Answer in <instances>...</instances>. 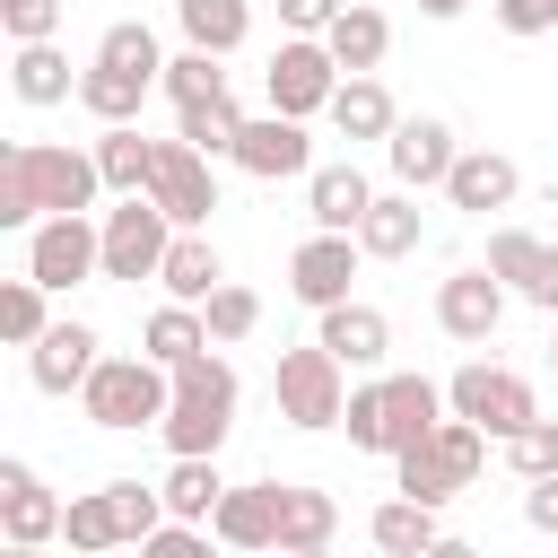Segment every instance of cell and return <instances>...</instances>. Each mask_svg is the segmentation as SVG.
I'll use <instances>...</instances> for the list:
<instances>
[{"mask_svg": "<svg viewBox=\"0 0 558 558\" xmlns=\"http://www.w3.org/2000/svg\"><path fill=\"white\" fill-rule=\"evenodd\" d=\"M61 514H70V506L35 480V462H0V532H9V541L44 549V541L61 532Z\"/></svg>", "mask_w": 558, "mask_h": 558, "instance_id": "17", "label": "cell"}, {"mask_svg": "<svg viewBox=\"0 0 558 558\" xmlns=\"http://www.w3.org/2000/svg\"><path fill=\"white\" fill-rule=\"evenodd\" d=\"M201 314H209V340H218V349H235V340H253V323H262V296L227 279V288H218Z\"/></svg>", "mask_w": 558, "mask_h": 558, "instance_id": "41", "label": "cell"}, {"mask_svg": "<svg viewBox=\"0 0 558 558\" xmlns=\"http://www.w3.org/2000/svg\"><path fill=\"white\" fill-rule=\"evenodd\" d=\"M140 349L174 375V366H192V357H201V349H218V340H209V314H201V305H174V296H166V305L140 323Z\"/></svg>", "mask_w": 558, "mask_h": 558, "instance_id": "26", "label": "cell"}, {"mask_svg": "<svg viewBox=\"0 0 558 558\" xmlns=\"http://www.w3.org/2000/svg\"><path fill=\"white\" fill-rule=\"evenodd\" d=\"M506 471L514 480H558V418H532L523 436H506Z\"/></svg>", "mask_w": 558, "mask_h": 558, "instance_id": "42", "label": "cell"}, {"mask_svg": "<svg viewBox=\"0 0 558 558\" xmlns=\"http://www.w3.org/2000/svg\"><path fill=\"white\" fill-rule=\"evenodd\" d=\"M357 262H366V244L357 235H331V227H314L296 253H288V296L296 305H349V279H357Z\"/></svg>", "mask_w": 558, "mask_h": 558, "instance_id": "11", "label": "cell"}, {"mask_svg": "<svg viewBox=\"0 0 558 558\" xmlns=\"http://www.w3.org/2000/svg\"><path fill=\"white\" fill-rule=\"evenodd\" d=\"M148 87H157V78H140V70H113V61H87V70H78V105H87L96 122H140Z\"/></svg>", "mask_w": 558, "mask_h": 558, "instance_id": "33", "label": "cell"}, {"mask_svg": "<svg viewBox=\"0 0 558 558\" xmlns=\"http://www.w3.org/2000/svg\"><path fill=\"white\" fill-rule=\"evenodd\" d=\"M270 392H279V418H288V427H340V410H349V366H340L323 340H314V349H279Z\"/></svg>", "mask_w": 558, "mask_h": 558, "instance_id": "7", "label": "cell"}, {"mask_svg": "<svg viewBox=\"0 0 558 558\" xmlns=\"http://www.w3.org/2000/svg\"><path fill=\"white\" fill-rule=\"evenodd\" d=\"M0 35L9 44H52L61 35V0H0Z\"/></svg>", "mask_w": 558, "mask_h": 558, "instance_id": "43", "label": "cell"}, {"mask_svg": "<svg viewBox=\"0 0 558 558\" xmlns=\"http://www.w3.org/2000/svg\"><path fill=\"white\" fill-rule=\"evenodd\" d=\"M445 401H453V418H471L480 436H523L532 418H541V401H532V384L514 375V366H488V357H471V366H453V384H445Z\"/></svg>", "mask_w": 558, "mask_h": 558, "instance_id": "6", "label": "cell"}, {"mask_svg": "<svg viewBox=\"0 0 558 558\" xmlns=\"http://www.w3.org/2000/svg\"><path fill=\"white\" fill-rule=\"evenodd\" d=\"M279 488H288V480L227 488V497H218V514H209V532H218L227 549H279Z\"/></svg>", "mask_w": 558, "mask_h": 558, "instance_id": "20", "label": "cell"}, {"mask_svg": "<svg viewBox=\"0 0 558 558\" xmlns=\"http://www.w3.org/2000/svg\"><path fill=\"white\" fill-rule=\"evenodd\" d=\"M366 541H375L384 558H427L445 532H436V506H418V497H384V506L366 514Z\"/></svg>", "mask_w": 558, "mask_h": 558, "instance_id": "28", "label": "cell"}, {"mask_svg": "<svg viewBox=\"0 0 558 558\" xmlns=\"http://www.w3.org/2000/svg\"><path fill=\"white\" fill-rule=\"evenodd\" d=\"M340 9H349V0H279V26H288V35H323Z\"/></svg>", "mask_w": 558, "mask_h": 558, "instance_id": "46", "label": "cell"}, {"mask_svg": "<svg viewBox=\"0 0 558 558\" xmlns=\"http://www.w3.org/2000/svg\"><path fill=\"white\" fill-rule=\"evenodd\" d=\"M9 558H44V549H26V541H9Z\"/></svg>", "mask_w": 558, "mask_h": 558, "instance_id": "50", "label": "cell"}, {"mask_svg": "<svg viewBox=\"0 0 558 558\" xmlns=\"http://www.w3.org/2000/svg\"><path fill=\"white\" fill-rule=\"evenodd\" d=\"M44 296H52L44 279H9V288H0V340H9V349H35V340L52 331Z\"/></svg>", "mask_w": 558, "mask_h": 558, "instance_id": "37", "label": "cell"}, {"mask_svg": "<svg viewBox=\"0 0 558 558\" xmlns=\"http://www.w3.org/2000/svg\"><path fill=\"white\" fill-rule=\"evenodd\" d=\"M453 418V401H445V384H427V375H366L357 392H349V410H340V427H349V445L357 453H410L418 436H436Z\"/></svg>", "mask_w": 558, "mask_h": 558, "instance_id": "2", "label": "cell"}, {"mask_svg": "<svg viewBox=\"0 0 558 558\" xmlns=\"http://www.w3.org/2000/svg\"><path fill=\"white\" fill-rule=\"evenodd\" d=\"M174 140H192L201 157H235V140H244V105H235V87L209 96V105H183V113H174Z\"/></svg>", "mask_w": 558, "mask_h": 558, "instance_id": "35", "label": "cell"}, {"mask_svg": "<svg viewBox=\"0 0 558 558\" xmlns=\"http://www.w3.org/2000/svg\"><path fill=\"white\" fill-rule=\"evenodd\" d=\"M87 375H96V331H87V323H52V331L26 349V384H35V392H52V401H61V392H78Z\"/></svg>", "mask_w": 558, "mask_h": 558, "instance_id": "18", "label": "cell"}, {"mask_svg": "<svg viewBox=\"0 0 558 558\" xmlns=\"http://www.w3.org/2000/svg\"><path fill=\"white\" fill-rule=\"evenodd\" d=\"M227 427H235V366L201 349L192 366H174V401H166L157 436H166V453H218Z\"/></svg>", "mask_w": 558, "mask_h": 558, "instance_id": "3", "label": "cell"}, {"mask_svg": "<svg viewBox=\"0 0 558 558\" xmlns=\"http://www.w3.org/2000/svg\"><path fill=\"white\" fill-rule=\"evenodd\" d=\"M235 166H244L253 183L314 174V140H305V122H296V113H262V122H244V140H235Z\"/></svg>", "mask_w": 558, "mask_h": 558, "instance_id": "16", "label": "cell"}, {"mask_svg": "<svg viewBox=\"0 0 558 558\" xmlns=\"http://www.w3.org/2000/svg\"><path fill=\"white\" fill-rule=\"evenodd\" d=\"M279 558H331V549H279Z\"/></svg>", "mask_w": 558, "mask_h": 558, "instance_id": "51", "label": "cell"}, {"mask_svg": "<svg viewBox=\"0 0 558 558\" xmlns=\"http://www.w3.org/2000/svg\"><path fill=\"white\" fill-rule=\"evenodd\" d=\"M96 174H105V192H148L157 140H140V122H105L96 131Z\"/></svg>", "mask_w": 558, "mask_h": 558, "instance_id": "30", "label": "cell"}, {"mask_svg": "<svg viewBox=\"0 0 558 558\" xmlns=\"http://www.w3.org/2000/svg\"><path fill=\"white\" fill-rule=\"evenodd\" d=\"M384 157H392V174H401V192H445V174H453V122H436V113H401L392 122V140H384Z\"/></svg>", "mask_w": 558, "mask_h": 558, "instance_id": "15", "label": "cell"}, {"mask_svg": "<svg viewBox=\"0 0 558 558\" xmlns=\"http://www.w3.org/2000/svg\"><path fill=\"white\" fill-rule=\"evenodd\" d=\"M427 558H480V549H471V541H436Z\"/></svg>", "mask_w": 558, "mask_h": 558, "instance_id": "49", "label": "cell"}, {"mask_svg": "<svg viewBox=\"0 0 558 558\" xmlns=\"http://www.w3.org/2000/svg\"><path fill=\"white\" fill-rule=\"evenodd\" d=\"M140 558H218V549H209V523H157Z\"/></svg>", "mask_w": 558, "mask_h": 558, "instance_id": "44", "label": "cell"}, {"mask_svg": "<svg viewBox=\"0 0 558 558\" xmlns=\"http://www.w3.org/2000/svg\"><path fill=\"white\" fill-rule=\"evenodd\" d=\"M157 87H166V96H174V113H183V105L227 96V70H218V52H192V44H183V52L166 61V78H157Z\"/></svg>", "mask_w": 558, "mask_h": 558, "instance_id": "39", "label": "cell"}, {"mask_svg": "<svg viewBox=\"0 0 558 558\" xmlns=\"http://www.w3.org/2000/svg\"><path fill=\"white\" fill-rule=\"evenodd\" d=\"M497 323H506V279H497L488 262H471V270L436 279V331H445V340L480 349V340H488Z\"/></svg>", "mask_w": 558, "mask_h": 558, "instance_id": "13", "label": "cell"}, {"mask_svg": "<svg viewBox=\"0 0 558 558\" xmlns=\"http://www.w3.org/2000/svg\"><path fill=\"white\" fill-rule=\"evenodd\" d=\"M105 192L96 148H52V140H17L0 157V227L35 235L44 218H87Z\"/></svg>", "mask_w": 558, "mask_h": 558, "instance_id": "1", "label": "cell"}, {"mask_svg": "<svg viewBox=\"0 0 558 558\" xmlns=\"http://www.w3.org/2000/svg\"><path fill=\"white\" fill-rule=\"evenodd\" d=\"M366 209H375V183H366L357 166H314V174H305V218H314V227L357 235Z\"/></svg>", "mask_w": 558, "mask_h": 558, "instance_id": "21", "label": "cell"}, {"mask_svg": "<svg viewBox=\"0 0 558 558\" xmlns=\"http://www.w3.org/2000/svg\"><path fill=\"white\" fill-rule=\"evenodd\" d=\"M26 279H44V288L105 279V227H96V218H44V227L26 235Z\"/></svg>", "mask_w": 558, "mask_h": 558, "instance_id": "10", "label": "cell"}, {"mask_svg": "<svg viewBox=\"0 0 558 558\" xmlns=\"http://www.w3.org/2000/svg\"><path fill=\"white\" fill-rule=\"evenodd\" d=\"M392 96H384V78L366 70V78H340V96H331V131L340 140H392Z\"/></svg>", "mask_w": 558, "mask_h": 558, "instance_id": "34", "label": "cell"}, {"mask_svg": "<svg viewBox=\"0 0 558 558\" xmlns=\"http://www.w3.org/2000/svg\"><path fill=\"white\" fill-rule=\"evenodd\" d=\"M514 192H523V174H514V157H497V148H462V157H453V174H445V201H453V209H471V218L506 209Z\"/></svg>", "mask_w": 558, "mask_h": 558, "instance_id": "19", "label": "cell"}, {"mask_svg": "<svg viewBox=\"0 0 558 558\" xmlns=\"http://www.w3.org/2000/svg\"><path fill=\"white\" fill-rule=\"evenodd\" d=\"M497 26L532 44V35H549V26H558V0H497Z\"/></svg>", "mask_w": 558, "mask_h": 558, "instance_id": "45", "label": "cell"}, {"mask_svg": "<svg viewBox=\"0 0 558 558\" xmlns=\"http://www.w3.org/2000/svg\"><path fill=\"white\" fill-rule=\"evenodd\" d=\"M166 401H174V375L140 349V357H96V375L78 384V410L96 418V427H113V436H131V427H157L166 418Z\"/></svg>", "mask_w": 558, "mask_h": 558, "instance_id": "4", "label": "cell"}, {"mask_svg": "<svg viewBox=\"0 0 558 558\" xmlns=\"http://www.w3.org/2000/svg\"><path fill=\"white\" fill-rule=\"evenodd\" d=\"M157 488H166V514H174V523H209V514H218V497H227L218 453H174V471H166Z\"/></svg>", "mask_w": 558, "mask_h": 558, "instance_id": "31", "label": "cell"}, {"mask_svg": "<svg viewBox=\"0 0 558 558\" xmlns=\"http://www.w3.org/2000/svg\"><path fill=\"white\" fill-rule=\"evenodd\" d=\"M549 366H558V314H549Z\"/></svg>", "mask_w": 558, "mask_h": 558, "instance_id": "52", "label": "cell"}, {"mask_svg": "<svg viewBox=\"0 0 558 558\" xmlns=\"http://www.w3.org/2000/svg\"><path fill=\"white\" fill-rule=\"evenodd\" d=\"M174 26H183V44L192 52H235L244 35H253V0H174Z\"/></svg>", "mask_w": 558, "mask_h": 558, "instance_id": "29", "label": "cell"}, {"mask_svg": "<svg viewBox=\"0 0 558 558\" xmlns=\"http://www.w3.org/2000/svg\"><path fill=\"white\" fill-rule=\"evenodd\" d=\"M96 227H105V279H157V270H166L174 218H166L148 192H122V209H105Z\"/></svg>", "mask_w": 558, "mask_h": 558, "instance_id": "9", "label": "cell"}, {"mask_svg": "<svg viewBox=\"0 0 558 558\" xmlns=\"http://www.w3.org/2000/svg\"><path fill=\"white\" fill-rule=\"evenodd\" d=\"M471 0H418V17H462Z\"/></svg>", "mask_w": 558, "mask_h": 558, "instance_id": "48", "label": "cell"}, {"mask_svg": "<svg viewBox=\"0 0 558 558\" xmlns=\"http://www.w3.org/2000/svg\"><path fill=\"white\" fill-rule=\"evenodd\" d=\"M148 201H157L174 227H209V209H218V174H209V157H201L192 140H157Z\"/></svg>", "mask_w": 558, "mask_h": 558, "instance_id": "12", "label": "cell"}, {"mask_svg": "<svg viewBox=\"0 0 558 558\" xmlns=\"http://www.w3.org/2000/svg\"><path fill=\"white\" fill-rule=\"evenodd\" d=\"M488 270L506 279V296L558 314V235H523V227H497L488 235Z\"/></svg>", "mask_w": 558, "mask_h": 558, "instance_id": "14", "label": "cell"}, {"mask_svg": "<svg viewBox=\"0 0 558 558\" xmlns=\"http://www.w3.org/2000/svg\"><path fill=\"white\" fill-rule=\"evenodd\" d=\"M96 61H113V70H140V78H166V52H157V35H148L140 17H113V26L96 35Z\"/></svg>", "mask_w": 558, "mask_h": 558, "instance_id": "38", "label": "cell"}, {"mask_svg": "<svg viewBox=\"0 0 558 558\" xmlns=\"http://www.w3.org/2000/svg\"><path fill=\"white\" fill-rule=\"evenodd\" d=\"M480 462H488V436H480L471 418H445L436 436H418L410 453H392V480H401V497L445 506V497H462V488L480 480Z\"/></svg>", "mask_w": 558, "mask_h": 558, "instance_id": "5", "label": "cell"}, {"mask_svg": "<svg viewBox=\"0 0 558 558\" xmlns=\"http://www.w3.org/2000/svg\"><path fill=\"white\" fill-rule=\"evenodd\" d=\"M61 541H70L78 558H105V549H122V514H113V488H87V497H70V514H61Z\"/></svg>", "mask_w": 558, "mask_h": 558, "instance_id": "36", "label": "cell"}, {"mask_svg": "<svg viewBox=\"0 0 558 558\" xmlns=\"http://www.w3.org/2000/svg\"><path fill=\"white\" fill-rule=\"evenodd\" d=\"M262 87H270V113H331V96H340V61H331V44L323 35H288L279 52H270V70H262Z\"/></svg>", "mask_w": 558, "mask_h": 558, "instance_id": "8", "label": "cell"}, {"mask_svg": "<svg viewBox=\"0 0 558 558\" xmlns=\"http://www.w3.org/2000/svg\"><path fill=\"white\" fill-rule=\"evenodd\" d=\"M523 523L532 532H558V480H532L523 488Z\"/></svg>", "mask_w": 558, "mask_h": 558, "instance_id": "47", "label": "cell"}, {"mask_svg": "<svg viewBox=\"0 0 558 558\" xmlns=\"http://www.w3.org/2000/svg\"><path fill=\"white\" fill-rule=\"evenodd\" d=\"M105 488H113V514H122V541H131V549H140L157 523H174V514H166V488H148V480H105Z\"/></svg>", "mask_w": 558, "mask_h": 558, "instance_id": "40", "label": "cell"}, {"mask_svg": "<svg viewBox=\"0 0 558 558\" xmlns=\"http://www.w3.org/2000/svg\"><path fill=\"white\" fill-rule=\"evenodd\" d=\"M418 235H427V218H418V192H375V209L357 218V244H366V262H401V253H418Z\"/></svg>", "mask_w": 558, "mask_h": 558, "instance_id": "25", "label": "cell"}, {"mask_svg": "<svg viewBox=\"0 0 558 558\" xmlns=\"http://www.w3.org/2000/svg\"><path fill=\"white\" fill-rule=\"evenodd\" d=\"M9 87H17V105H61V96H78L61 44H17V52H9Z\"/></svg>", "mask_w": 558, "mask_h": 558, "instance_id": "32", "label": "cell"}, {"mask_svg": "<svg viewBox=\"0 0 558 558\" xmlns=\"http://www.w3.org/2000/svg\"><path fill=\"white\" fill-rule=\"evenodd\" d=\"M314 340H323L340 366H384V357H392V323H384L375 305H357V296H349V305H323V331H314Z\"/></svg>", "mask_w": 558, "mask_h": 558, "instance_id": "23", "label": "cell"}, {"mask_svg": "<svg viewBox=\"0 0 558 558\" xmlns=\"http://www.w3.org/2000/svg\"><path fill=\"white\" fill-rule=\"evenodd\" d=\"M323 44H331V61H340L349 78H366V70H384V52H392V17L366 9V0H349V9L323 26Z\"/></svg>", "mask_w": 558, "mask_h": 558, "instance_id": "24", "label": "cell"}, {"mask_svg": "<svg viewBox=\"0 0 558 558\" xmlns=\"http://www.w3.org/2000/svg\"><path fill=\"white\" fill-rule=\"evenodd\" d=\"M157 288H166L174 305H209V296L227 288V270H218V244H209L201 227H174V244H166V270H157Z\"/></svg>", "mask_w": 558, "mask_h": 558, "instance_id": "22", "label": "cell"}, {"mask_svg": "<svg viewBox=\"0 0 558 558\" xmlns=\"http://www.w3.org/2000/svg\"><path fill=\"white\" fill-rule=\"evenodd\" d=\"M331 532H340V497L288 480L279 488V549H331Z\"/></svg>", "mask_w": 558, "mask_h": 558, "instance_id": "27", "label": "cell"}]
</instances>
